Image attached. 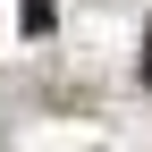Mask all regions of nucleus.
<instances>
[{
  "instance_id": "obj_1",
  "label": "nucleus",
  "mask_w": 152,
  "mask_h": 152,
  "mask_svg": "<svg viewBox=\"0 0 152 152\" xmlns=\"http://www.w3.org/2000/svg\"><path fill=\"white\" fill-rule=\"evenodd\" d=\"M144 76H152V51H144Z\"/></svg>"
}]
</instances>
